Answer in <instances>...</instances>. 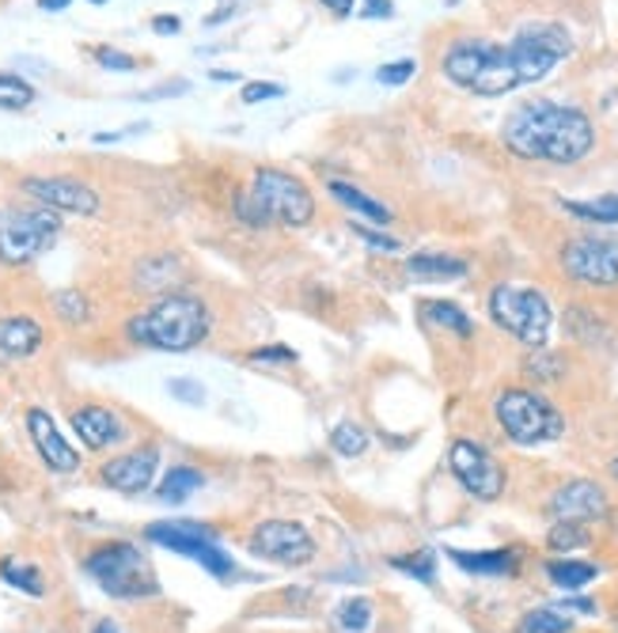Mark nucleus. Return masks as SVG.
Listing matches in <instances>:
<instances>
[{"label": "nucleus", "mask_w": 618, "mask_h": 633, "mask_svg": "<svg viewBox=\"0 0 618 633\" xmlns=\"http://www.w3.org/2000/svg\"><path fill=\"white\" fill-rule=\"evenodd\" d=\"M322 8H327L330 16H338V20H346V16H353V0H319Z\"/></svg>", "instance_id": "nucleus-45"}, {"label": "nucleus", "mask_w": 618, "mask_h": 633, "mask_svg": "<svg viewBox=\"0 0 618 633\" xmlns=\"http://www.w3.org/2000/svg\"><path fill=\"white\" fill-rule=\"evenodd\" d=\"M46 345V326L27 311H8L0 315V369L39 356Z\"/></svg>", "instance_id": "nucleus-16"}, {"label": "nucleus", "mask_w": 618, "mask_h": 633, "mask_svg": "<svg viewBox=\"0 0 618 633\" xmlns=\"http://www.w3.org/2000/svg\"><path fill=\"white\" fill-rule=\"evenodd\" d=\"M23 194L34 201V205H46L53 213H69V217H96L103 209V198L80 179L69 175H27Z\"/></svg>", "instance_id": "nucleus-13"}, {"label": "nucleus", "mask_w": 618, "mask_h": 633, "mask_svg": "<svg viewBox=\"0 0 618 633\" xmlns=\"http://www.w3.org/2000/svg\"><path fill=\"white\" fill-rule=\"evenodd\" d=\"M561 270L592 289H615L618 284V243L607 235H577L561 247Z\"/></svg>", "instance_id": "nucleus-11"}, {"label": "nucleus", "mask_w": 618, "mask_h": 633, "mask_svg": "<svg viewBox=\"0 0 618 633\" xmlns=\"http://www.w3.org/2000/svg\"><path fill=\"white\" fill-rule=\"evenodd\" d=\"M213 80H217V84H232V80H239V72H225V69H217V72H213Z\"/></svg>", "instance_id": "nucleus-49"}, {"label": "nucleus", "mask_w": 618, "mask_h": 633, "mask_svg": "<svg viewBox=\"0 0 618 633\" xmlns=\"http://www.w3.org/2000/svg\"><path fill=\"white\" fill-rule=\"evenodd\" d=\"M574 53V39L561 23H528L509 46L490 39H456L440 58V72L470 96H505L524 84H539Z\"/></svg>", "instance_id": "nucleus-1"}, {"label": "nucleus", "mask_w": 618, "mask_h": 633, "mask_svg": "<svg viewBox=\"0 0 618 633\" xmlns=\"http://www.w3.org/2000/svg\"><path fill=\"white\" fill-rule=\"evenodd\" d=\"M84 569L110 600L137 603V600H156V595H160V581H156L152 562L141 554V546L126 543V539L99 543L84 557Z\"/></svg>", "instance_id": "nucleus-5"}, {"label": "nucleus", "mask_w": 618, "mask_h": 633, "mask_svg": "<svg viewBox=\"0 0 618 633\" xmlns=\"http://www.w3.org/2000/svg\"><path fill=\"white\" fill-rule=\"evenodd\" d=\"M395 4L391 0H365V20H391Z\"/></svg>", "instance_id": "nucleus-42"}, {"label": "nucleus", "mask_w": 618, "mask_h": 633, "mask_svg": "<svg viewBox=\"0 0 618 633\" xmlns=\"http://www.w3.org/2000/svg\"><path fill=\"white\" fill-rule=\"evenodd\" d=\"M547 576L566 592H580L585 584H592L599 576V569L592 562H574V557H558V562H547Z\"/></svg>", "instance_id": "nucleus-25"}, {"label": "nucleus", "mask_w": 618, "mask_h": 633, "mask_svg": "<svg viewBox=\"0 0 618 633\" xmlns=\"http://www.w3.org/2000/svg\"><path fill=\"white\" fill-rule=\"evenodd\" d=\"M190 84L187 80H175V84H163V88H152V91H141V99H168V96H182Z\"/></svg>", "instance_id": "nucleus-43"}, {"label": "nucleus", "mask_w": 618, "mask_h": 633, "mask_svg": "<svg viewBox=\"0 0 618 633\" xmlns=\"http://www.w3.org/2000/svg\"><path fill=\"white\" fill-rule=\"evenodd\" d=\"M494 418L501 425V433L520 448L535 444H555L566 433V418L550 399L535 394L528 388H509L497 394L494 402Z\"/></svg>", "instance_id": "nucleus-6"}, {"label": "nucleus", "mask_w": 618, "mask_h": 633, "mask_svg": "<svg viewBox=\"0 0 618 633\" xmlns=\"http://www.w3.org/2000/svg\"><path fill=\"white\" fill-rule=\"evenodd\" d=\"M421 319H429L432 326L451 330V334H459V338L475 334V323H470V315L459 304H451V300H421Z\"/></svg>", "instance_id": "nucleus-23"}, {"label": "nucleus", "mask_w": 618, "mask_h": 633, "mask_svg": "<svg viewBox=\"0 0 618 633\" xmlns=\"http://www.w3.org/2000/svg\"><path fill=\"white\" fill-rule=\"evenodd\" d=\"M91 58H96L103 69H114V72H133L137 66H141L137 58H129V53H122V50H110V46H96Z\"/></svg>", "instance_id": "nucleus-39"}, {"label": "nucleus", "mask_w": 618, "mask_h": 633, "mask_svg": "<svg viewBox=\"0 0 618 633\" xmlns=\"http://www.w3.org/2000/svg\"><path fill=\"white\" fill-rule=\"evenodd\" d=\"M232 16H236V4H225V8H217V12L209 16V20H206V27H217V23L232 20Z\"/></svg>", "instance_id": "nucleus-46"}, {"label": "nucleus", "mask_w": 618, "mask_h": 633, "mask_svg": "<svg viewBox=\"0 0 618 633\" xmlns=\"http://www.w3.org/2000/svg\"><path fill=\"white\" fill-rule=\"evenodd\" d=\"M448 471L456 474V482L464 485L475 501H497L505 493V471L501 463L486 452L482 444H475L470 436H456L448 448Z\"/></svg>", "instance_id": "nucleus-10"}, {"label": "nucleus", "mask_w": 618, "mask_h": 633, "mask_svg": "<svg viewBox=\"0 0 618 633\" xmlns=\"http://www.w3.org/2000/svg\"><path fill=\"white\" fill-rule=\"evenodd\" d=\"M418 72V61H410V58H402V61H387V66L376 69V80H380L383 88H402L406 80Z\"/></svg>", "instance_id": "nucleus-37"}, {"label": "nucleus", "mask_w": 618, "mask_h": 633, "mask_svg": "<svg viewBox=\"0 0 618 633\" xmlns=\"http://www.w3.org/2000/svg\"><path fill=\"white\" fill-rule=\"evenodd\" d=\"M156 471H160V448L144 444V448H133V452L107 459V463L99 466V479H103V485H110L114 493L141 498V493L156 482Z\"/></svg>", "instance_id": "nucleus-14"}, {"label": "nucleus", "mask_w": 618, "mask_h": 633, "mask_svg": "<svg viewBox=\"0 0 618 633\" xmlns=\"http://www.w3.org/2000/svg\"><path fill=\"white\" fill-rule=\"evenodd\" d=\"M607 471H611V479H618V455L611 459V466H607Z\"/></svg>", "instance_id": "nucleus-50"}, {"label": "nucleus", "mask_w": 618, "mask_h": 633, "mask_svg": "<svg viewBox=\"0 0 618 633\" xmlns=\"http://www.w3.org/2000/svg\"><path fill=\"white\" fill-rule=\"evenodd\" d=\"M69 421H72V433L80 436V444H84L88 452H107V448L126 440L122 418L110 406H103V402H84V406L72 410Z\"/></svg>", "instance_id": "nucleus-17"}, {"label": "nucleus", "mask_w": 618, "mask_h": 633, "mask_svg": "<svg viewBox=\"0 0 618 633\" xmlns=\"http://www.w3.org/2000/svg\"><path fill=\"white\" fill-rule=\"evenodd\" d=\"M490 319L528 350H542L550 326H555L550 300L539 289H528V284H497L490 292Z\"/></svg>", "instance_id": "nucleus-7"}, {"label": "nucleus", "mask_w": 618, "mask_h": 633, "mask_svg": "<svg viewBox=\"0 0 618 633\" xmlns=\"http://www.w3.org/2000/svg\"><path fill=\"white\" fill-rule=\"evenodd\" d=\"M561 369H566V361H561L558 353H550V350H531L528 372L535 375V380H558Z\"/></svg>", "instance_id": "nucleus-36"}, {"label": "nucleus", "mask_w": 618, "mask_h": 633, "mask_svg": "<svg viewBox=\"0 0 618 633\" xmlns=\"http://www.w3.org/2000/svg\"><path fill=\"white\" fill-rule=\"evenodd\" d=\"M61 235V213L46 205H12L0 213V265H31Z\"/></svg>", "instance_id": "nucleus-8"}, {"label": "nucleus", "mask_w": 618, "mask_h": 633, "mask_svg": "<svg viewBox=\"0 0 618 633\" xmlns=\"http://www.w3.org/2000/svg\"><path fill=\"white\" fill-rule=\"evenodd\" d=\"M91 633H122V630H118V626H114V622H110V619H99L96 626H91Z\"/></svg>", "instance_id": "nucleus-48"}, {"label": "nucleus", "mask_w": 618, "mask_h": 633, "mask_svg": "<svg viewBox=\"0 0 618 633\" xmlns=\"http://www.w3.org/2000/svg\"><path fill=\"white\" fill-rule=\"evenodd\" d=\"M391 569H399V573L413 576V581H421V584H432V576H437V554H432V550L399 554V557H391Z\"/></svg>", "instance_id": "nucleus-33"}, {"label": "nucleus", "mask_w": 618, "mask_h": 633, "mask_svg": "<svg viewBox=\"0 0 618 633\" xmlns=\"http://www.w3.org/2000/svg\"><path fill=\"white\" fill-rule=\"evenodd\" d=\"M201 485H206V474H201L198 466H171V471L163 474V482L156 485V501L182 504L190 493H198Z\"/></svg>", "instance_id": "nucleus-22"}, {"label": "nucleus", "mask_w": 618, "mask_h": 633, "mask_svg": "<svg viewBox=\"0 0 618 633\" xmlns=\"http://www.w3.org/2000/svg\"><path fill=\"white\" fill-rule=\"evenodd\" d=\"M50 308L64 326H84L91 319V300L84 289H58L50 297Z\"/></svg>", "instance_id": "nucleus-26"}, {"label": "nucleus", "mask_w": 618, "mask_h": 633, "mask_svg": "<svg viewBox=\"0 0 618 633\" xmlns=\"http://www.w3.org/2000/svg\"><path fill=\"white\" fill-rule=\"evenodd\" d=\"M353 235L357 240H365L368 247H376V251H387V254H395L399 251V240H395V235H387V232H376L372 224H365V220H353Z\"/></svg>", "instance_id": "nucleus-38"}, {"label": "nucleus", "mask_w": 618, "mask_h": 633, "mask_svg": "<svg viewBox=\"0 0 618 633\" xmlns=\"http://www.w3.org/2000/svg\"><path fill=\"white\" fill-rule=\"evenodd\" d=\"M23 421H27V436H31V444L46 463V471H53V474H77L80 471V452L61 436V429H58V421L50 418V410L27 406Z\"/></svg>", "instance_id": "nucleus-15"}, {"label": "nucleus", "mask_w": 618, "mask_h": 633, "mask_svg": "<svg viewBox=\"0 0 618 633\" xmlns=\"http://www.w3.org/2000/svg\"><path fill=\"white\" fill-rule=\"evenodd\" d=\"M175 273H179L175 259H144L137 270V284H141V292H163L175 284Z\"/></svg>", "instance_id": "nucleus-30"}, {"label": "nucleus", "mask_w": 618, "mask_h": 633, "mask_svg": "<svg viewBox=\"0 0 618 633\" xmlns=\"http://www.w3.org/2000/svg\"><path fill=\"white\" fill-rule=\"evenodd\" d=\"M547 543H550V550H558V554H569V550L588 546V531L580 524H566V520H558V524L550 528Z\"/></svg>", "instance_id": "nucleus-34"}, {"label": "nucleus", "mask_w": 618, "mask_h": 633, "mask_svg": "<svg viewBox=\"0 0 618 633\" xmlns=\"http://www.w3.org/2000/svg\"><path fill=\"white\" fill-rule=\"evenodd\" d=\"M566 213H574L580 220H592V224H618V194L604 198H588V201H561Z\"/></svg>", "instance_id": "nucleus-28"}, {"label": "nucleus", "mask_w": 618, "mask_h": 633, "mask_svg": "<svg viewBox=\"0 0 618 633\" xmlns=\"http://www.w3.org/2000/svg\"><path fill=\"white\" fill-rule=\"evenodd\" d=\"M34 103V88L16 72H0V110H27Z\"/></svg>", "instance_id": "nucleus-32"}, {"label": "nucleus", "mask_w": 618, "mask_h": 633, "mask_svg": "<svg viewBox=\"0 0 618 633\" xmlns=\"http://www.w3.org/2000/svg\"><path fill=\"white\" fill-rule=\"evenodd\" d=\"M448 557L459 569L478 576H505L520 569V554L516 550H448Z\"/></svg>", "instance_id": "nucleus-19"}, {"label": "nucleus", "mask_w": 618, "mask_h": 633, "mask_svg": "<svg viewBox=\"0 0 618 633\" xmlns=\"http://www.w3.org/2000/svg\"><path fill=\"white\" fill-rule=\"evenodd\" d=\"M501 144L520 160L577 163L596 149V125L585 110L535 99L505 118Z\"/></svg>", "instance_id": "nucleus-2"}, {"label": "nucleus", "mask_w": 618, "mask_h": 633, "mask_svg": "<svg viewBox=\"0 0 618 633\" xmlns=\"http://www.w3.org/2000/svg\"><path fill=\"white\" fill-rule=\"evenodd\" d=\"M604 512H607V493L588 479L566 482L550 498V516L566 520V524H588V520H599Z\"/></svg>", "instance_id": "nucleus-18"}, {"label": "nucleus", "mask_w": 618, "mask_h": 633, "mask_svg": "<svg viewBox=\"0 0 618 633\" xmlns=\"http://www.w3.org/2000/svg\"><path fill=\"white\" fill-rule=\"evenodd\" d=\"M372 600H365V595H349V600L338 603L335 611V626L338 633H365L372 626Z\"/></svg>", "instance_id": "nucleus-27"}, {"label": "nucleus", "mask_w": 618, "mask_h": 633, "mask_svg": "<svg viewBox=\"0 0 618 633\" xmlns=\"http://www.w3.org/2000/svg\"><path fill=\"white\" fill-rule=\"evenodd\" d=\"M247 361L251 364H297L300 353L292 350V345L278 342V345H258V350L247 353Z\"/></svg>", "instance_id": "nucleus-35"}, {"label": "nucleus", "mask_w": 618, "mask_h": 633, "mask_svg": "<svg viewBox=\"0 0 618 633\" xmlns=\"http://www.w3.org/2000/svg\"><path fill=\"white\" fill-rule=\"evenodd\" d=\"M406 273L413 281H459L467 278V262L456 254H437V251H418L406 259Z\"/></svg>", "instance_id": "nucleus-20"}, {"label": "nucleus", "mask_w": 618, "mask_h": 633, "mask_svg": "<svg viewBox=\"0 0 618 633\" xmlns=\"http://www.w3.org/2000/svg\"><path fill=\"white\" fill-rule=\"evenodd\" d=\"M69 4H72V0H39L42 12H64Z\"/></svg>", "instance_id": "nucleus-47"}, {"label": "nucleus", "mask_w": 618, "mask_h": 633, "mask_svg": "<svg viewBox=\"0 0 618 633\" xmlns=\"http://www.w3.org/2000/svg\"><path fill=\"white\" fill-rule=\"evenodd\" d=\"M0 581H8L12 589L31 595V600H42L46 595V576L39 573V565L20 562V557H0Z\"/></svg>", "instance_id": "nucleus-24"}, {"label": "nucleus", "mask_w": 618, "mask_h": 633, "mask_svg": "<svg viewBox=\"0 0 618 633\" xmlns=\"http://www.w3.org/2000/svg\"><path fill=\"white\" fill-rule=\"evenodd\" d=\"M330 198L338 201V205H346L349 213L365 217L368 224H391V209L383 205V201H376L372 194H365V190H357L353 182H341V179H330L327 182Z\"/></svg>", "instance_id": "nucleus-21"}, {"label": "nucleus", "mask_w": 618, "mask_h": 633, "mask_svg": "<svg viewBox=\"0 0 618 633\" xmlns=\"http://www.w3.org/2000/svg\"><path fill=\"white\" fill-rule=\"evenodd\" d=\"M213 330V311L193 292H168L152 300L137 315L126 319V338L141 350L156 353H190Z\"/></svg>", "instance_id": "nucleus-3"}, {"label": "nucleus", "mask_w": 618, "mask_h": 633, "mask_svg": "<svg viewBox=\"0 0 618 633\" xmlns=\"http://www.w3.org/2000/svg\"><path fill=\"white\" fill-rule=\"evenodd\" d=\"M236 220L243 228H262L285 224V228H308L316 217V198H311L308 182L289 175L281 168H258L251 175V187L236 198Z\"/></svg>", "instance_id": "nucleus-4"}, {"label": "nucleus", "mask_w": 618, "mask_h": 633, "mask_svg": "<svg viewBox=\"0 0 618 633\" xmlns=\"http://www.w3.org/2000/svg\"><path fill=\"white\" fill-rule=\"evenodd\" d=\"M285 88L281 84H266V80H255V84H243V91H239V99L243 103H262V99H281Z\"/></svg>", "instance_id": "nucleus-40"}, {"label": "nucleus", "mask_w": 618, "mask_h": 633, "mask_svg": "<svg viewBox=\"0 0 618 633\" xmlns=\"http://www.w3.org/2000/svg\"><path fill=\"white\" fill-rule=\"evenodd\" d=\"M330 448H335L341 459H357L368 452V433L357 421H341V425L330 429Z\"/></svg>", "instance_id": "nucleus-31"}, {"label": "nucleus", "mask_w": 618, "mask_h": 633, "mask_svg": "<svg viewBox=\"0 0 618 633\" xmlns=\"http://www.w3.org/2000/svg\"><path fill=\"white\" fill-rule=\"evenodd\" d=\"M91 4H107V0H91Z\"/></svg>", "instance_id": "nucleus-51"}, {"label": "nucleus", "mask_w": 618, "mask_h": 633, "mask_svg": "<svg viewBox=\"0 0 618 633\" xmlns=\"http://www.w3.org/2000/svg\"><path fill=\"white\" fill-rule=\"evenodd\" d=\"M144 539L163 550H175V554L198 562L206 573H213L217 581H232L236 576V562L228 550H220L217 531L209 524H193V520H160V524L144 528Z\"/></svg>", "instance_id": "nucleus-9"}, {"label": "nucleus", "mask_w": 618, "mask_h": 633, "mask_svg": "<svg viewBox=\"0 0 618 633\" xmlns=\"http://www.w3.org/2000/svg\"><path fill=\"white\" fill-rule=\"evenodd\" d=\"M247 550L273 565L316 562V539H311L308 528L297 524V520H262V524L251 531V539H247Z\"/></svg>", "instance_id": "nucleus-12"}, {"label": "nucleus", "mask_w": 618, "mask_h": 633, "mask_svg": "<svg viewBox=\"0 0 618 633\" xmlns=\"http://www.w3.org/2000/svg\"><path fill=\"white\" fill-rule=\"evenodd\" d=\"M168 391L175 394V399L190 402V406H201V402H206V391H201L198 383H190V380H171Z\"/></svg>", "instance_id": "nucleus-41"}, {"label": "nucleus", "mask_w": 618, "mask_h": 633, "mask_svg": "<svg viewBox=\"0 0 618 633\" xmlns=\"http://www.w3.org/2000/svg\"><path fill=\"white\" fill-rule=\"evenodd\" d=\"M152 31H156V34H179V31H182V20H179V16H156V20H152Z\"/></svg>", "instance_id": "nucleus-44"}, {"label": "nucleus", "mask_w": 618, "mask_h": 633, "mask_svg": "<svg viewBox=\"0 0 618 633\" xmlns=\"http://www.w3.org/2000/svg\"><path fill=\"white\" fill-rule=\"evenodd\" d=\"M516 633H574V619L555 607H539L516 622Z\"/></svg>", "instance_id": "nucleus-29"}]
</instances>
